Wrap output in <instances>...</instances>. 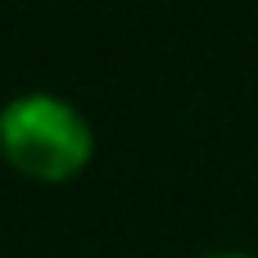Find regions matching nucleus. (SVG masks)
Listing matches in <instances>:
<instances>
[{
    "instance_id": "nucleus-1",
    "label": "nucleus",
    "mask_w": 258,
    "mask_h": 258,
    "mask_svg": "<svg viewBox=\"0 0 258 258\" xmlns=\"http://www.w3.org/2000/svg\"><path fill=\"white\" fill-rule=\"evenodd\" d=\"M0 145L23 172L59 181L86 163L91 127L68 100L32 91V95H18L0 109Z\"/></svg>"
},
{
    "instance_id": "nucleus-2",
    "label": "nucleus",
    "mask_w": 258,
    "mask_h": 258,
    "mask_svg": "<svg viewBox=\"0 0 258 258\" xmlns=\"http://www.w3.org/2000/svg\"><path fill=\"white\" fill-rule=\"evenodd\" d=\"M213 258H245V254H213Z\"/></svg>"
}]
</instances>
